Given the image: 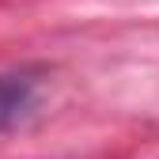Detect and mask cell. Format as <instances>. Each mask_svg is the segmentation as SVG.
I'll list each match as a JSON object with an SVG mask.
<instances>
[{"mask_svg":"<svg viewBox=\"0 0 159 159\" xmlns=\"http://www.w3.org/2000/svg\"><path fill=\"white\" fill-rule=\"evenodd\" d=\"M38 102V84L30 76H0V133L19 125Z\"/></svg>","mask_w":159,"mask_h":159,"instance_id":"6da1fadb","label":"cell"}]
</instances>
